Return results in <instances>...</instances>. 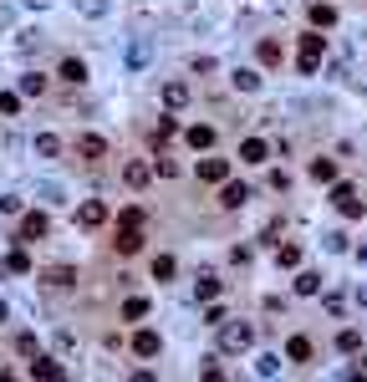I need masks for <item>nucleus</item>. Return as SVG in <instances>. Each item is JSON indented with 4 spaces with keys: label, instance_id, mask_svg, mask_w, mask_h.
<instances>
[{
    "label": "nucleus",
    "instance_id": "34",
    "mask_svg": "<svg viewBox=\"0 0 367 382\" xmlns=\"http://www.w3.org/2000/svg\"><path fill=\"white\" fill-rule=\"evenodd\" d=\"M219 296V281H215V275H204V281H199V301H215Z\"/></svg>",
    "mask_w": 367,
    "mask_h": 382
},
{
    "label": "nucleus",
    "instance_id": "11",
    "mask_svg": "<svg viewBox=\"0 0 367 382\" xmlns=\"http://www.w3.org/2000/svg\"><path fill=\"white\" fill-rule=\"evenodd\" d=\"M219 204L225 209H245L250 204V189H245V183H225V189H219Z\"/></svg>",
    "mask_w": 367,
    "mask_h": 382
},
{
    "label": "nucleus",
    "instance_id": "32",
    "mask_svg": "<svg viewBox=\"0 0 367 382\" xmlns=\"http://www.w3.org/2000/svg\"><path fill=\"white\" fill-rule=\"evenodd\" d=\"M230 82H235V87H240V92H255V87H260V77H255V72H235V77H230Z\"/></svg>",
    "mask_w": 367,
    "mask_h": 382
},
{
    "label": "nucleus",
    "instance_id": "13",
    "mask_svg": "<svg viewBox=\"0 0 367 382\" xmlns=\"http://www.w3.org/2000/svg\"><path fill=\"white\" fill-rule=\"evenodd\" d=\"M184 138H189V148H194V153H199V148H215V128H209V123H194Z\"/></svg>",
    "mask_w": 367,
    "mask_h": 382
},
{
    "label": "nucleus",
    "instance_id": "7",
    "mask_svg": "<svg viewBox=\"0 0 367 382\" xmlns=\"http://www.w3.org/2000/svg\"><path fill=\"white\" fill-rule=\"evenodd\" d=\"M77 225H82V230H97V225H108V204H102V199H87L82 209H77Z\"/></svg>",
    "mask_w": 367,
    "mask_h": 382
},
{
    "label": "nucleus",
    "instance_id": "36",
    "mask_svg": "<svg viewBox=\"0 0 367 382\" xmlns=\"http://www.w3.org/2000/svg\"><path fill=\"white\" fill-rule=\"evenodd\" d=\"M16 108H21V97H16V92H0V112H6V117H10V112H16Z\"/></svg>",
    "mask_w": 367,
    "mask_h": 382
},
{
    "label": "nucleus",
    "instance_id": "8",
    "mask_svg": "<svg viewBox=\"0 0 367 382\" xmlns=\"http://www.w3.org/2000/svg\"><path fill=\"white\" fill-rule=\"evenodd\" d=\"M270 158V143L266 138H245L240 143V163H266Z\"/></svg>",
    "mask_w": 367,
    "mask_h": 382
},
{
    "label": "nucleus",
    "instance_id": "27",
    "mask_svg": "<svg viewBox=\"0 0 367 382\" xmlns=\"http://www.w3.org/2000/svg\"><path fill=\"white\" fill-rule=\"evenodd\" d=\"M153 148H159V143H168V138H174V117H159V128H153Z\"/></svg>",
    "mask_w": 367,
    "mask_h": 382
},
{
    "label": "nucleus",
    "instance_id": "25",
    "mask_svg": "<svg viewBox=\"0 0 367 382\" xmlns=\"http://www.w3.org/2000/svg\"><path fill=\"white\" fill-rule=\"evenodd\" d=\"M174 270H179V260H174V255H153V281H168Z\"/></svg>",
    "mask_w": 367,
    "mask_h": 382
},
{
    "label": "nucleus",
    "instance_id": "23",
    "mask_svg": "<svg viewBox=\"0 0 367 382\" xmlns=\"http://www.w3.org/2000/svg\"><path fill=\"white\" fill-rule=\"evenodd\" d=\"M36 153H41V158H57V153H61V138H57V133H36Z\"/></svg>",
    "mask_w": 367,
    "mask_h": 382
},
{
    "label": "nucleus",
    "instance_id": "30",
    "mask_svg": "<svg viewBox=\"0 0 367 382\" xmlns=\"http://www.w3.org/2000/svg\"><path fill=\"white\" fill-rule=\"evenodd\" d=\"M337 347H342V352H357V347H362V332H352V326H347V332H337Z\"/></svg>",
    "mask_w": 367,
    "mask_h": 382
},
{
    "label": "nucleus",
    "instance_id": "9",
    "mask_svg": "<svg viewBox=\"0 0 367 382\" xmlns=\"http://www.w3.org/2000/svg\"><path fill=\"white\" fill-rule=\"evenodd\" d=\"M199 179H204V183H225V179H230V158H204V163H199Z\"/></svg>",
    "mask_w": 367,
    "mask_h": 382
},
{
    "label": "nucleus",
    "instance_id": "33",
    "mask_svg": "<svg viewBox=\"0 0 367 382\" xmlns=\"http://www.w3.org/2000/svg\"><path fill=\"white\" fill-rule=\"evenodd\" d=\"M16 352H21V357H36V336L21 332V336H16Z\"/></svg>",
    "mask_w": 367,
    "mask_h": 382
},
{
    "label": "nucleus",
    "instance_id": "37",
    "mask_svg": "<svg viewBox=\"0 0 367 382\" xmlns=\"http://www.w3.org/2000/svg\"><path fill=\"white\" fill-rule=\"evenodd\" d=\"M0 321H6V301H0Z\"/></svg>",
    "mask_w": 367,
    "mask_h": 382
},
{
    "label": "nucleus",
    "instance_id": "4",
    "mask_svg": "<svg viewBox=\"0 0 367 382\" xmlns=\"http://www.w3.org/2000/svg\"><path fill=\"white\" fill-rule=\"evenodd\" d=\"M46 230H51V219L41 214V209H31V214L21 219V234H16V240H21V245H36V240H46Z\"/></svg>",
    "mask_w": 367,
    "mask_h": 382
},
{
    "label": "nucleus",
    "instance_id": "3",
    "mask_svg": "<svg viewBox=\"0 0 367 382\" xmlns=\"http://www.w3.org/2000/svg\"><path fill=\"white\" fill-rule=\"evenodd\" d=\"M332 204L342 209L347 219H362V214H367V204L357 199V183H337V189H332Z\"/></svg>",
    "mask_w": 367,
    "mask_h": 382
},
{
    "label": "nucleus",
    "instance_id": "21",
    "mask_svg": "<svg viewBox=\"0 0 367 382\" xmlns=\"http://www.w3.org/2000/svg\"><path fill=\"white\" fill-rule=\"evenodd\" d=\"M184 102H189V87H184V82H168V87H163V108H184Z\"/></svg>",
    "mask_w": 367,
    "mask_h": 382
},
{
    "label": "nucleus",
    "instance_id": "24",
    "mask_svg": "<svg viewBox=\"0 0 367 382\" xmlns=\"http://www.w3.org/2000/svg\"><path fill=\"white\" fill-rule=\"evenodd\" d=\"M296 291H301V296H317V291H321V275H317V270H301V275H296Z\"/></svg>",
    "mask_w": 367,
    "mask_h": 382
},
{
    "label": "nucleus",
    "instance_id": "5",
    "mask_svg": "<svg viewBox=\"0 0 367 382\" xmlns=\"http://www.w3.org/2000/svg\"><path fill=\"white\" fill-rule=\"evenodd\" d=\"M77 158L102 163V158H108V138H102V133H82V138H77Z\"/></svg>",
    "mask_w": 367,
    "mask_h": 382
},
{
    "label": "nucleus",
    "instance_id": "2",
    "mask_svg": "<svg viewBox=\"0 0 367 382\" xmlns=\"http://www.w3.org/2000/svg\"><path fill=\"white\" fill-rule=\"evenodd\" d=\"M255 347V326L250 321H225L219 326V352H250Z\"/></svg>",
    "mask_w": 367,
    "mask_h": 382
},
{
    "label": "nucleus",
    "instance_id": "26",
    "mask_svg": "<svg viewBox=\"0 0 367 382\" xmlns=\"http://www.w3.org/2000/svg\"><path fill=\"white\" fill-rule=\"evenodd\" d=\"M21 92H26V97H41V92H46V77H41V72L21 77Z\"/></svg>",
    "mask_w": 367,
    "mask_h": 382
},
{
    "label": "nucleus",
    "instance_id": "29",
    "mask_svg": "<svg viewBox=\"0 0 367 382\" xmlns=\"http://www.w3.org/2000/svg\"><path fill=\"white\" fill-rule=\"evenodd\" d=\"M260 61L275 67V61H281V41H270V36H266V41H260Z\"/></svg>",
    "mask_w": 367,
    "mask_h": 382
},
{
    "label": "nucleus",
    "instance_id": "31",
    "mask_svg": "<svg viewBox=\"0 0 367 382\" xmlns=\"http://www.w3.org/2000/svg\"><path fill=\"white\" fill-rule=\"evenodd\" d=\"M143 219H148V214H143V209H138V204H128V209H117V225H143Z\"/></svg>",
    "mask_w": 367,
    "mask_h": 382
},
{
    "label": "nucleus",
    "instance_id": "22",
    "mask_svg": "<svg viewBox=\"0 0 367 382\" xmlns=\"http://www.w3.org/2000/svg\"><path fill=\"white\" fill-rule=\"evenodd\" d=\"M143 316H148V301H143V296H128V301H123V321H143Z\"/></svg>",
    "mask_w": 367,
    "mask_h": 382
},
{
    "label": "nucleus",
    "instance_id": "19",
    "mask_svg": "<svg viewBox=\"0 0 367 382\" xmlns=\"http://www.w3.org/2000/svg\"><path fill=\"white\" fill-rule=\"evenodd\" d=\"M311 26H337V6H326V0H311Z\"/></svg>",
    "mask_w": 367,
    "mask_h": 382
},
{
    "label": "nucleus",
    "instance_id": "16",
    "mask_svg": "<svg viewBox=\"0 0 367 382\" xmlns=\"http://www.w3.org/2000/svg\"><path fill=\"white\" fill-rule=\"evenodd\" d=\"M31 377H51V382H57V377H67V367L51 362V357H31Z\"/></svg>",
    "mask_w": 367,
    "mask_h": 382
},
{
    "label": "nucleus",
    "instance_id": "35",
    "mask_svg": "<svg viewBox=\"0 0 367 382\" xmlns=\"http://www.w3.org/2000/svg\"><path fill=\"white\" fill-rule=\"evenodd\" d=\"M275 372H281V357H275V352H270V357H260V377H275Z\"/></svg>",
    "mask_w": 367,
    "mask_h": 382
},
{
    "label": "nucleus",
    "instance_id": "15",
    "mask_svg": "<svg viewBox=\"0 0 367 382\" xmlns=\"http://www.w3.org/2000/svg\"><path fill=\"white\" fill-rule=\"evenodd\" d=\"M57 77H61V82H72V87H82V82H87V61L67 57V61H61V72H57Z\"/></svg>",
    "mask_w": 367,
    "mask_h": 382
},
{
    "label": "nucleus",
    "instance_id": "10",
    "mask_svg": "<svg viewBox=\"0 0 367 382\" xmlns=\"http://www.w3.org/2000/svg\"><path fill=\"white\" fill-rule=\"evenodd\" d=\"M311 357H317L311 336H291V341H286V362H311Z\"/></svg>",
    "mask_w": 367,
    "mask_h": 382
},
{
    "label": "nucleus",
    "instance_id": "6",
    "mask_svg": "<svg viewBox=\"0 0 367 382\" xmlns=\"http://www.w3.org/2000/svg\"><path fill=\"white\" fill-rule=\"evenodd\" d=\"M112 250H117V255H138V250H143V225H117Z\"/></svg>",
    "mask_w": 367,
    "mask_h": 382
},
{
    "label": "nucleus",
    "instance_id": "14",
    "mask_svg": "<svg viewBox=\"0 0 367 382\" xmlns=\"http://www.w3.org/2000/svg\"><path fill=\"white\" fill-rule=\"evenodd\" d=\"M317 183H337V158H311V168H306Z\"/></svg>",
    "mask_w": 367,
    "mask_h": 382
},
{
    "label": "nucleus",
    "instance_id": "20",
    "mask_svg": "<svg viewBox=\"0 0 367 382\" xmlns=\"http://www.w3.org/2000/svg\"><path fill=\"white\" fill-rule=\"evenodd\" d=\"M6 265L16 270V275H31V255H26V245H21V240H16V250L6 255Z\"/></svg>",
    "mask_w": 367,
    "mask_h": 382
},
{
    "label": "nucleus",
    "instance_id": "18",
    "mask_svg": "<svg viewBox=\"0 0 367 382\" xmlns=\"http://www.w3.org/2000/svg\"><path fill=\"white\" fill-rule=\"evenodd\" d=\"M46 285H51V291H67V285H77V270H67V265H51V270H46Z\"/></svg>",
    "mask_w": 367,
    "mask_h": 382
},
{
    "label": "nucleus",
    "instance_id": "12",
    "mask_svg": "<svg viewBox=\"0 0 367 382\" xmlns=\"http://www.w3.org/2000/svg\"><path fill=\"white\" fill-rule=\"evenodd\" d=\"M148 179H153L148 163H138V158H133V163H123V183H128V189H143Z\"/></svg>",
    "mask_w": 367,
    "mask_h": 382
},
{
    "label": "nucleus",
    "instance_id": "17",
    "mask_svg": "<svg viewBox=\"0 0 367 382\" xmlns=\"http://www.w3.org/2000/svg\"><path fill=\"white\" fill-rule=\"evenodd\" d=\"M159 347H163L159 332H138V336H133V352H138V357H159Z\"/></svg>",
    "mask_w": 367,
    "mask_h": 382
},
{
    "label": "nucleus",
    "instance_id": "28",
    "mask_svg": "<svg viewBox=\"0 0 367 382\" xmlns=\"http://www.w3.org/2000/svg\"><path fill=\"white\" fill-rule=\"evenodd\" d=\"M275 260H281L286 270H296V265H301V250H296V245H281V250H275Z\"/></svg>",
    "mask_w": 367,
    "mask_h": 382
},
{
    "label": "nucleus",
    "instance_id": "1",
    "mask_svg": "<svg viewBox=\"0 0 367 382\" xmlns=\"http://www.w3.org/2000/svg\"><path fill=\"white\" fill-rule=\"evenodd\" d=\"M321 57H326V36H321V26H317V31H306V36H301V57H296L301 77H317Z\"/></svg>",
    "mask_w": 367,
    "mask_h": 382
}]
</instances>
